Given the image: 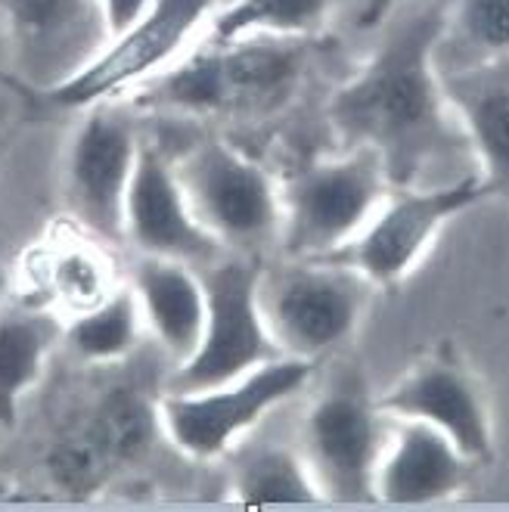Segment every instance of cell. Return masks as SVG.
<instances>
[{
	"instance_id": "obj_1",
	"label": "cell",
	"mask_w": 509,
	"mask_h": 512,
	"mask_svg": "<svg viewBox=\"0 0 509 512\" xmlns=\"http://www.w3.org/2000/svg\"><path fill=\"white\" fill-rule=\"evenodd\" d=\"M447 7L441 0H404L379 25L370 59L326 106V122L348 149L367 146L382 159L392 187H416L429 162L466 140L444 97L438 44Z\"/></svg>"
},
{
	"instance_id": "obj_2",
	"label": "cell",
	"mask_w": 509,
	"mask_h": 512,
	"mask_svg": "<svg viewBox=\"0 0 509 512\" xmlns=\"http://www.w3.org/2000/svg\"><path fill=\"white\" fill-rule=\"evenodd\" d=\"M308 66L305 38L249 35L193 47L184 59L137 87L134 106L171 115H267L280 109Z\"/></svg>"
},
{
	"instance_id": "obj_3",
	"label": "cell",
	"mask_w": 509,
	"mask_h": 512,
	"mask_svg": "<svg viewBox=\"0 0 509 512\" xmlns=\"http://www.w3.org/2000/svg\"><path fill=\"white\" fill-rule=\"evenodd\" d=\"M376 286L336 258H286L258 270V311L286 357L320 364L361 329Z\"/></svg>"
},
{
	"instance_id": "obj_4",
	"label": "cell",
	"mask_w": 509,
	"mask_h": 512,
	"mask_svg": "<svg viewBox=\"0 0 509 512\" xmlns=\"http://www.w3.org/2000/svg\"><path fill=\"white\" fill-rule=\"evenodd\" d=\"M382 159L354 146L292 174L280 187V249L286 258H326L367 227L392 193Z\"/></svg>"
},
{
	"instance_id": "obj_5",
	"label": "cell",
	"mask_w": 509,
	"mask_h": 512,
	"mask_svg": "<svg viewBox=\"0 0 509 512\" xmlns=\"http://www.w3.org/2000/svg\"><path fill=\"white\" fill-rule=\"evenodd\" d=\"M193 218L233 255L280 239V187L264 165L221 137L202 134L171 159Z\"/></svg>"
},
{
	"instance_id": "obj_6",
	"label": "cell",
	"mask_w": 509,
	"mask_h": 512,
	"mask_svg": "<svg viewBox=\"0 0 509 512\" xmlns=\"http://www.w3.org/2000/svg\"><path fill=\"white\" fill-rule=\"evenodd\" d=\"M215 13L218 0H153L143 16L125 32L112 35L81 72L50 90V100L66 109H87L143 87L208 35Z\"/></svg>"
},
{
	"instance_id": "obj_7",
	"label": "cell",
	"mask_w": 509,
	"mask_h": 512,
	"mask_svg": "<svg viewBox=\"0 0 509 512\" xmlns=\"http://www.w3.org/2000/svg\"><path fill=\"white\" fill-rule=\"evenodd\" d=\"M317 364L302 357H277L233 382L202 391H165L159 416L165 438L193 460H215L249 435L264 413L298 395L314 379Z\"/></svg>"
},
{
	"instance_id": "obj_8",
	"label": "cell",
	"mask_w": 509,
	"mask_h": 512,
	"mask_svg": "<svg viewBox=\"0 0 509 512\" xmlns=\"http://www.w3.org/2000/svg\"><path fill=\"white\" fill-rule=\"evenodd\" d=\"M258 270L249 255H224L215 264L199 267L208 314L196 351L177 364L165 391H202L252 373L267 360L283 357L258 311Z\"/></svg>"
},
{
	"instance_id": "obj_9",
	"label": "cell",
	"mask_w": 509,
	"mask_h": 512,
	"mask_svg": "<svg viewBox=\"0 0 509 512\" xmlns=\"http://www.w3.org/2000/svg\"><path fill=\"white\" fill-rule=\"evenodd\" d=\"M488 196L491 190L482 174H463L441 187L392 190L379 205V212L367 221V227L326 258L354 267L376 289L392 292L426 258L441 227Z\"/></svg>"
},
{
	"instance_id": "obj_10",
	"label": "cell",
	"mask_w": 509,
	"mask_h": 512,
	"mask_svg": "<svg viewBox=\"0 0 509 512\" xmlns=\"http://www.w3.org/2000/svg\"><path fill=\"white\" fill-rule=\"evenodd\" d=\"M84 112L66 156L69 212L100 243H125V199L143 134L131 109L118 100H103Z\"/></svg>"
},
{
	"instance_id": "obj_11",
	"label": "cell",
	"mask_w": 509,
	"mask_h": 512,
	"mask_svg": "<svg viewBox=\"0 0 509 512\" xmlns=\"http://www.w3.org/2000/svg\"><path fill=\"white\" fill-rule=\"evenodd\" d=\"M382 410L361 382H336L308 407L302 423V457L323 500L370 503L382 457Z\"/></svg>"
},
{
	"instance_id": "obj_12",
	"label": "cell",
	"mask_w": 509,
	"mask_h": 512,
	"mask_svg": "<svg viewBox=\"0 0 509 512\" xmlns=\"http://www.w3.org/2000/svg\"><path fill=\"white\" fill-rule=\"evenodd\" d=\"M0 28L16 72L44 94L81 72L112 38L103 0H0Z\"/></svg>"
},
{
	"instance_id": "obj_13",
	"label": "cell",
	"mask_w": 509,
	"mask_h": 512,
	"mask_svg": "<svg viewBox=\"0 0 509 512\" xmlns=\"http://www.w3.org/2000/svg\"><path fill=\"white\" fill-rule=\"evenodd\" d=\"M395 419H419L451 438L472 466L494 460V423L488 398L472 370L451 348H438L413 364L392 388L376 398Z\"/></svg>"
},
{
	"instance_id": "obj_14",
	"label": "cell",
	"mask_w": 509,
	"mask_h": 512,
	"mask_svg": "<svg viewBox=\"0 0 509 512\" xmlns=\"http://www.w3.org/2000/svg\"><path fill=\"white\" fill-rule=\"evenodd\" d=\"M125 243L140 255L174 258L193 267H208L230 255L190 212L181 180L162 143H140V156L131 174L125 199Z\"/></svg>"
},
{
	"instance_id": "obj_15",
	"label": "cell",
	"mask_w": 509,
	"mask_h": 512,
	"mask_svg": "<svg viewBox=\"0 0 509 512\" xmlns=\"http://www.w3.org/2000/svg\"><path fill=\"white\" fill-rule=\"evenodd\" d=\"M475 469L460 447L419 419H398L376 466L373 491L379 503L419 506L454 497Z\"/></svg>"
},
{
	"instance_id": "obj_16",
	"label": "cell",
	"mask_w": 509,
	"mask_h": 512,
	"mask_svg": "<svg viewBox=\"0 0 509 512\" xmlns=\"http://www.w3.org/2000/svg\"><path fill=\"white\" fill-rule=\"evenodd\" d=\"M438 75L491 196L509 199V59L438 69Z\"/></svg>"
},
{
	"instance_id": "obj_17",
	"label": "cell",
	"mask_w": 509,
	"mask_h": 512,
	"mask_svg": "<svg viewBox=\"0 0 509 512\" xmlns=\"http://www.w3.org/2000/svg\"><path fill=\"white\" fill-rule=\"evenodd\" d=\"M128 286L137 295L143 326L174 357V367L184 364L202 339L208 314L199 267L174 258L140 255L134 261Z\"/></svg>"
},
{
	"instance_id": "obj_18",
	"label": "cell",
	"mask_w": 509,
	"mask_h": 512,
	"mask_svg": "<svg viewBox=\"0 0 509 512\" xmlns=\"http://www.w3.org/2000/svg\"><path fill=\"white\" fill-rule=\"evenodd\" d=\"M50 308L0 301V429L19 423L22 398L32 391L53 348L63 342L66 320Z\"/></svg>"
},
{
	"instance_id": "obj_19",
	"label": "cell",
	"mask_w": 509,
	"mask_h": 512,
	"mask_svg": "<svg viewBox=\"0 0 509 512\" xmlns=\"http://www.w3.org/2000/svg\"><path fill=\"white\" fill-rule=\"evenodd\" d=\"M32 283L63 317L97 308L118 289L106 249L81 233H59L32 255Z\"/></svg>"
},
{
	"instance_id": "obj_20",
	"label": "cell",
	"mask_w": 509,
	"mask_h": 512,
	"mask_svg": "<svg viewBox=\"0 0 509 512\" xmlns=\"http://www.w3.org/2000/svg\"><path fill=\"white\" fill-rule=\"evenodd\" d=\"M339 0H230L208 25L212 41H236L249 35L317 38L336 16Z\"/></svg>"
},
{
	"instance_id": "obj_21",
	"label": "cell",
	"mask_w": 509,
	"mask_h": 512,
	"mask_svg": "<svg viewBox=\"0 0 509 512\" xmlns=\"http://www.w3.org/2000/svg\"><path fill=\"white\" fill-rule=\"evenodd\" d=\"M230 494L243 506L320 503L323 494L298 447H258L233 469Z\"/></svg>"
},
{
	"instance_id": "obj_22",
	"label": "cell",
	"mask_w": 509,
	"mask_h": 512,
	"mask_svg": "<svg viewBox=\"0 0 509 512\" xmlns=\"http://www.w3.org/2000/svg\"><path fill=\"white\" fill-rule=\"evenodd\" d=\"M143 329L134 289L118 286L97 308L66 320L63 342L87 364H115L137 348Z\"/></svg>"
},
{
	"instance_id": "obj_23",
	"label": "cell",
	"mask_w": 509,
	"mask_h": 512,
	"mask_svg": "<svg viewBox=\"0 0 509 512\" xmlns=\"http://www.w3.org/2000/svg\"><path fill=\"white\" fill-rule=\"evenodd\" d=\"M94 432L106 444L115 466L137 463L162 432L159 401L153 404L134 385H112L106 395L87 413Z\"/></svg>"
},
{
	"instance_id": "obj_24",
	"label": "cell",
	"mask_w": 509,
	"mask_h": 512,
	"mask_svg": "<svg viewBox=\"0 0 509 512\" xmlns=\"http://www.w3.org/2000/svg\"><path fill=\"white\" fill-rule=\"evenodd\" d=\"M44 469L53 488L69 497H87L97 494L118 466L109 457L100 435L94 432L91 419L84 416L50 441L44 454Z\"/></svg>"
},
{
	"instance_id": "obj_25",
	"label": "cell",
	"mask_w": 509,
	"mask_h": 512,
	"mask_svg": "<svg viewBox=\"0 0 509 512\" xmlns=\"http://www.w3.org/2000/svg\"><path fill=\"white\" fill-rule=\"evenodd\" d=\"M441 41L457 44V59L438 69L509 59V0H454Z\"/></svg>"
},
{
	"instance_id": "obj_26",
	"label": "cell",
	"mask_w": 509,
	"mask_h": 512,
	"mask_svg": "<svg viewBox=\"0 0 509 512\" xmlns=\"http://www.w3.org/2000/svg\"><path fill=\"white\" fill-rule=\"evenodd\" d=\"M153 4V0H103V10H106V22H109V32L118 35L125 32L131 22H137L143 16V10Z\"/></svg>"
},
{
	"instance_id": "obj_27",
	"label": "cell",
	"mask_w": 509,
	"mask_h": 512,
	"mask_svg": "<svg viewBox=\"0 0 509 512\" xmlns=\"http://www.w3.org/2000/svg\"><path fill=\"white\" fill-rule=\"evenodd\" d=\"M401 4L404 0H361V10H357V28H364V32L379 28L388 19V13Z\"/></svg>"
},
{
	"instance_id": "obj_28",
	"label": "cell",
	"mask_w": 509,
	"mask_h": 512,
	"mask_svg": "<svg viewBox=\"0 0 509 512\" xmlns=\"http://www.w3.org/2000/svg\"><path fill=\"white\" fill-rule=\"evenodd\" d=\"M4 292H7V277H4V270H0V301H4Z\"/></svg>"
},
{
	"instance_id": "obj_29",
	"label": "cell",
	"mask_w": 509,
	"mask_h": 512,
	"mask_svg": "<svg viewBox=\"0 0 509 512\" xmlns=\"http://www.w3.org/2000/svg\"><path fill=\"white\" fill-rule=\"evenodd\" d=\"M7 491H10V488L4 485V481H0V500H4V497H7Z\"/></svg>"
},
{
	"instance_id": "obj_30",
	"label": "cell",
	"mask_w": 509,
	"mask_h": 512,
	"mask_svg": "<svg viewBox=\"0 0 509 512\" xmlns=\"http://www.w3.org/2000/svg\"><path fill=\"white\" fill-rule=\"evenodd\" d=\"M224 4H230V0H218V10H221V7H224Z\"/></svg>"
}]
</instances>
